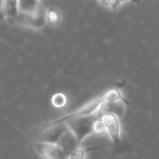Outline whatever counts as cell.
Returning a JSON list of instances; mask_svg holds the SVG:
<instances>
[{
  "mask_svg": "<svg viewBox=\"0 0 159 159\" xmlns=\"http://www.w3.org/2000/svg\"><path fill=\"white\" fill-rule=\"evenodd\" d=\"M126 112L127 105L124 102V99L117 102H104L101 107L99 116L105 114H114L118 117H122L126 115Z\"/></svg>",
  "mask_w": 159,
  "mask_h": 159,
  "instance_id": "obj_8",
  "label": "cell"
},
{
  "mask_svg": "<svg viewBox=\"0 0 159 159\" xmlns=\"http://www.w3.org/2000/svg\"><path fill=\"white\" fill-rule=\"evenodd\" d=\"M40 6V0H19V12L20 14H31Z\"/></svg>",
  "mask_w": 159,
  "mask_h": 159,
  "instance_id": "obj_10",
  "label": "cell"
},
{
  "mask_svg": "<svg viewBox=\"0 0 159 159\" xmlns=\"http://www.w3.org/2000/svg\"><path fill=\"white\" fill-rule=\"evenodd\" d=\"M105 126V133L110 138L111 142L118 146L121 140V124L120 117L114 114H105L100 116Z\"/></svg>",
  "mask_w": 159,
  "mask_h": 159,
  "instance_id": "obj_3",
  "label": "cell"
},
{
  "mask_svg": "<svg viewBox=\"0 0 159 159\" xmlns=\"http://www.w3.org/2000/svg\"><path fill=\"white\" fill-rule=\"evenodd\" d=\"M99 116H77L67 119V123L70 129L75 133L80 144L85 141L87 137L93 134V124L96 118Z\"/></svg>",
  "mask_w": 159,
  "mask_h": 159,
  "instance_id": "obj_1",
  "label": "cell"
},
{
  "mask_svg": "<svg viewBox=\"0 0 159 159\" xmlns=\"http://www.w3.org/2000/svg\"><path fill=\"white\" fill-rule=\"evenodd\" d=\"M34 148L43 159H69V155L56 143L39 141L34 143Z\"/></svg>",
  "mask_w": 159,
  "mask_h": 159,
  "instance_id": "obj_4",
  "label": "cell"
},
{
  "mask_svg": "<svg viewBox=\"0 0 159 159\" xmlns=\"http://www.w3.org/2000/svg\"><path fill=\"white\" fill-rule=\"evenodd\" d=\"M47 19L50 21V22H53L55 23L57 20H58V15L53 12V11H49L48 14H47Z\"/></svg>",
  "mask_w": 159,
  "mask_h": 159,
  "instance_id": "obj_16",
  "label": "cell"
},
{
  "mask_svg": "<svg viewBox=\"0 0 159 159\" xmlns=\"http://www.w3.org/2000/svg\"><path fill=\"white\" fill-rule=\"evenodd\" d=\"M93 149H95V148L82 149L81 147H79L69 155V159H86L88 153H89Z\"/></svg>",
  "mask_w": 159,
  "mask_h": 159,
  "instance_id": "obj_13",
  "label": "cell"
},
{
  "mask_svg": "<svg viewBox=\"0 0 159 159\" xmlns=\"http://www.w3.org/2000/svg\"><path fill=\"white\" fill-rule=\"evenodd\" d=\"M67 155H70L72 152H74L75 150H76L77 148L80 147V143L76 138V136L75 135V133L70 129V128H68V129L63 133V135L61 136V138L60 139V141L57 143Z\"/></svg>",
  "mask_w": 159,
  "mask_h": 159,
  "instance_id": "obj_7",
  "label": "cell"
},
{
  "mask_svg": "<svg viewBox=\"0 0 159 159\" xmlns=\"http://www.w3.org/2000/svg\"><path fill=\"white\" fill-rule=\"evenodd\" d=\"M122 5L121 0H105V7L111 9H116Z\"/></svg>",
  "mask_w": 159,
  "mask_h": 159,
  "instance_id": "obj_15",
  "label": "cell"
},
{
  "mask_svg": "<svg viewBox=\"0 0 159 159\" xmlns=\"http://www.w3.org/2000/svg\"><path fill=\"white\" fill-rule=\"evenodd\" d=\"M47 19V13L42 5L34 12L31 14H20L17 18V21L20 22L22 25L32 28H41L44 26Z\"/></svg>",
  "mask_w": 159,
  "mask_h": 159,
  "instance_id": "obj_5",
  "label": "cell"
},
{
  "mask_svg": "<svg viewBox=\"0 0 159 159\" xmlns=\"http://www.w3.org/2000/svg\"><path fill=\"white\" fill-rule=\"evenodd\" d=\"M103 98L105 102H117L123 100V95L120 89H112L103 94Z\"/></svg>",
  "mask_w": 159,
  "mask_h": 159,
  "instance_id": "obj_11",
  "label": "cell"
},
{
  "mask_svg": "<svg viewBox=\"0 0 159 159\" xmlns=\"http://www.w3.org/2000/svg\"><path fill=\"white\" fill-rule=\"evenodd\" d=\"M99 2H101L102 5H104V6H105V0H99Z\"/></svg>",
  "mask_w": 159,
  "mask_h": 159,
  "instance_id": "obj_17",
  "label": "cell"
},
{
  "mask_svg": "<svg viewBox=\"0 0 159 159\" xmlns=\"http://www.w3.org/2000/svg\"><path fill=\"white\" fill-rule=\"evenodd\" d=\"M93 131L96 134H101V133L105 132L104 123H103V121L102 120V118L100 116L97 117L96 120L94 121V124H93Z\"/></svg>",
  "mask_w": 159,
  "mask_h": 159,
  "instance_id": "obj_14",
  "label": "cell"
},
{
  "mask_svg": "<svg viewBox=\"0 0 159 159\" xmlns=\"http://www.w3.org/2000/svg\"><path fill=\"white\" fill-rule=\"evenodd\" d=\"M51 103L56 108H62L67 104V97L63 93H56L51 98Z\"/></svg>",
  "mask_w": 159,
  "mask_h": 159,
  "instance_id": "obj_12",
  "label": "cell"
},
{
  "mask_svg": "<svg viewBox=\"0 0 159 159\" xmlns=\"http://www.w3.org/2000/svg\"><path fill=\"white\" fill-rule=\"evenodd\" d=\"M2 12L7 20H17L19 16V0H2Z\"/></svg>",
  "mask_w": 159,
  "mask_h": 159,
  "instance_id": "obj_9",
  "label": "cell"
},
{
  "mask_svg": "<svg viewBox=\"0 0 159 159\" xmlns=\"http://www.w3.org/2000/svg\"><path fill=\"white\" fill-rule=\"evenodd\" d=\"M68 125L66 122H60V123H49L46 126L42 135H41V142L49 143H58L63 133L68 129Z\"/></svg>",
  "mask_w": 159,
  "mask_h": 159,
  "instance_id": "obj_6",
  "label": "cell"
},
{
  "mask_svg": "<svg viewBox=\"0 0 159 159\" xmlns=\"http://www.w3.org/2000/svg\"><path fill=\"white\" fill-rule=\"evenodd\" d=\"M104 98L103 95L87 102L86 104H84L82 107H80L79 109H77L76 111L70 113L68 115H66L65 116L59 118L51 123H60V122H65L67 119L69 118H73V117H77V116H99V113L101 110V107L102 105V103L104 102Z\"/></svg>",
  "mask_w": 159,
  "mask_h": 159,
  "instance_id": "obj_2",
  "label": "cell"
},
{
  "mask_svg": "<svg viewBox=\"0 0 159 159\" xmlns=\"http://www.w3.org/2000/svg\"><path fill=\"white\" fill-rule=\"evenodd\" d=\"M129 1H130V0H121L122 4H124V3H126V2H129Z\"/></svg>",
  "mask_w": 159,
  "mask_h": 159,
  "instance_id": "obj_18",
  "label": "cell"
}]
</instances>
